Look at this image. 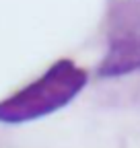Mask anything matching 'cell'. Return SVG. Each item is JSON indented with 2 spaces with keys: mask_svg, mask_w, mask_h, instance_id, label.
I'll return each mask as SVG.
<instances>
[{
  "mask_svg": "<svg viewBox=\"0 0 140 148\" xmlns=\"http://www.w3.org/2000/svg\"><path fill=\"white\" fill-rule=\"evenodd\" d=\"M140 70V14L126 16L111 27L99 76L115 78Z\"/></svg>",
  "mask_w": 140,
  "mask_h": 148,
  "instance_id": "obj_2",
  "label": "cell"
},
{
  "mask_svg": "<svg viewBox=\"0 0 140 148\" xmlns=\"http://www.w3.org/2000/svg\"><path fill=\"white\" fill-rule=\"evenodd\" d=\"M86 82L84 68L72 60H58L39 78L0 101V123L19 125L56 113L80 95Z\"/></svg>",
  "mask_w": 140,
  "mask_h": 148,
  "instance_id": "obj_1",
  "label": "cell"
}]
</instances>
